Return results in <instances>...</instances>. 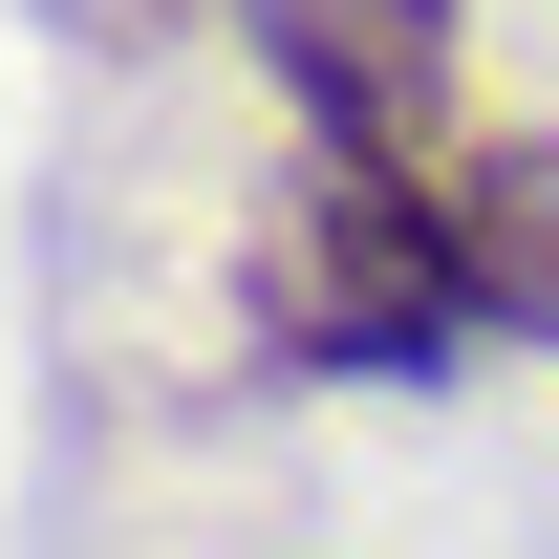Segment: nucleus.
Segmentation results:
<instances>
[{"instance_id": "nucleus-1", "label": "nucleus", "mask_w": 559, "mask_h": 559, "mask_svg": "<svg viewBox=\"0 0 559 559\" xmlns=\"http://www.w3.org/2000/svg\"><path fill=\"white\" fill-rule=\"evenodd\" d=\"M237 301H259V345L301 388H452L474 323V259H452V151H280L259 173V237H237Z\"/></svg>"}, {"instance_id": "nucleus-2", "label": "nucleus", "mask_w": 559, "mask_h": 559, "mask_svg": "<svg viewBox=\"0 0 559 559\" xmlns=\"http://www.w3.org/2000/svg\"><path fill=\"white\" fill-rule=\"evenodd\" d=\"M237 44H259L280 86V130H323V151H474L452 108H474V0H215Z\"/></svg>"}, {"instance_id": "nucleus-3", "label": "nucleus", "mask_w": 559, "mask_h": 559, "mask_svg": "<svg viewBox=\"0 0 559 559\" xmlns=\"http://www.w3.org/2000/svg\"><path fill=\"white\" fill-rule=\"evenodd\" d=\"M452 259H474L495 345H559V130H474L452 151Z\"/></svg>"}, {"instance_id": "nucleus-4", "label": "nucleus", "mask_w": 559, "mask_h": 559, "mask_svg": "<svg viewBox=\"0 0 559 559\" xmlns=\"http://www.w3.org/2000/svg\"><path fill=\"white\" fill-rule=\"evenodd\" d=\"M44 22H66V44H173L194 0H44Z\"/></svg>"}]
</instances>
